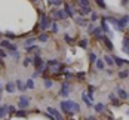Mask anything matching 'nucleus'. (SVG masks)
<instances>
[{
	"label": "nucleus",
	"mask_w": 129,
	"mask_h": 120,
	"mask_svg": "<svg viewBox=\"0 0 129 120\" xmlns=\"http://www.w3.org/2000/svg\"><path fill=\"white\" fill-rule=\"evenodd\" d=\"M95 65L98 70H104V59H96L95 61Z\"/></svg>",
	"instance_id": "c85d7f7f"
},
{
	"label": "nucleus",
	"mask_w": 129,
	"mask_h": 120,
	"mask_svg": "<svg viewBox=\"0 0 129 120\" xmlns=\"http://www.w3.org/2000/svg\"><path fill=\"white\" fill-rule=\"evenodd\" d=\"M0 101H2V93H0Z\"/></svg>",
	"instance_id": "052dcab7"
},
{
	"label": "nucleus",
	"mask_w": 129,
	"mask_h": 120,
	"mask_svg": "<svg viewBox=\"0 0 129 120\" xmlns=\"http://www.w3.org/2000/svg\"><path fill=\"white\" fill-rule=\"evenodd\" d=\"M43 85H45V88H46V89H51L52 86H53V80L45 77V80H43Z\"/></svg>",
	"instance_id": "aec40b11"
},
{
	"label": "nucleus",
	"mask_w": 129,
	"mask_h": 120,
	"mask_svg": "<svg viewBox=\"0 0 129 120\" xmlns=\"http://www.w3.org/2000/svg\"><path fill=\"white\" fill-rule=\"evenodd\" d=\"M122 51H123L125 53H128V55H129V46H122Z\"/></svg>",
	"instance_id": "3c124183"
},
{
	"label": "nucleus",
	"mask_w": 129,
	"mask_h": 120,
	"mask_svg": "<svg viewBox=\"0 0 129 120\" xmlns=\"http://www.w3.org/2000/svg\"><path fill=\"white\" fill-rule=\"evenodd\" d=\"M52 18L53 19H65L67 18V13H65L64 9H56L52 12Z\"/></svg>",
	"instance_id": "423d86ee"
},
{
	"label": "nucleus",
	"mask_w": 129,
	"mask_h": 120,
	"mask_svg": "<svg viewBox=\"0 0 129 120\" xmlns=\"http://www.w3.org/2000/svg\"><path fill=\"white\" fill-rule=\"evenodd\" d=\"M0 56H2V58H5V56H6V52H5L3 49H0Z\"/></svg>",
	"instance_id": "603ef678"
},
{
	"label": "nucleus",
	"mask_w": 129,
	"mask_h": 120,
	"mask_svg": "<svg viewBox=\"0 0 129 120\" xmlns=\"http://www.w3.org/2000/svg\"><path fill=\"white\" fill-rule=\"evenodd\" d=\"M34 2H39V0H34Z\"/></svg>",
	"instance_id": "680f3d73"
},
{
	"label": "nucleus",
	"mask_w": 129,
	"mask_h": 120,
	"mask_svg": "<svg viewBox=\"0 0 129 120\" xmlns=\"http://www.w3.org/2000/svg\"><path fill=\"white\" fill-rule=\"evenodd\" d=\"M71 120H74V119H71Z\"/></svg>",
	"instance_id": "0e129e2a"
},
{
	"label": "nucleus",
	"mask_w": 129,
	"mask_h": 120,
	"mask_svg": "<svg viewBox=\"0 0 129 120\" xmlns=\"http://www.w3.org/2000/svg\"><path fill=\"white\" fill-rule=\"evenodd\" d=\"M128 21H129L128 15H125V16H122V18H119V19H117V25H119V28H120V31H122V33L125 31V27L128 25Z\"/></svg>",
	"instance_id": "39448f33"
},
{
	"label": "nucleus",
	"mask_w": 129,
	"mask_h": 120,
	"mask_svg": "<svg viewBox=\"0 0 129 120\" xmlns=\"http://www.w3.org/2000/svg\"><path fill=\"white\" fill-rule=\"evenodd\" d=\"M86 120H96V119H95V116H88Z\"/></svg>",
	"instance_id": "864d4df0"
},
{
	"label": "nucleus",
	"mask_w": 129,
	"mask_h": 120,
	"mask_svg": "<svg viewBox=\"0 0 129 120\" xmlns=\"http://www.w3.org/2000/svg\"><path fill=\"white\" fill-rule=\"evenodd\" d=\"M107 120H114V119H113V117H111V116H110V117H108V119H107Z\"/></svg>",
	"instance_id": "4d7b16f0"
},
{
	"label": "nucleus",
	"mask_w": 129,
	"mask_h": 120,
	"mask_svg": "<svg viewBox=\"0 0 129 120\" xmlns=\"http://www.w3.org/2000/svg\"><path fill=\"white\" fill-rule=\"evenodd\" d=\"M128 2H129V0H122V6H126V5H128Z\"/></svg>",
	"instance_id": "5fc2aeb1"
},
{
	"label": "nucleus",
	"mask_w": 129,
	"mask_h": 120,
	"mask_svg": "<svg viewBox=\"0 0 129 120\" xmlns=\"http://www.w3.org/2000/svg\"><path fill=\"white\" fill-rule=\"evenodd\" d=\"M104 108H105V105H104V104H95V105H93V110H95V113H103Z\"/></svg>",
	"instance_id": "5701e85b"
},
{
	"label": "nucleus",
	"mask_w": 129,
	"mask_h": 120,
	"mask_svg": "<svg viewBox=\"0 0 129 120\" xmlns=\"http://www.w3.org/2000/svg\"><path fill=\"white\" fill-rule=\"evenodd\" d=\"M116 93H117V98L120 99V101H126L129 98V93L125 91V89H122L120 86H116Z\"/></svg>",
	"instance_id": "20e7f679"
},
{
	"label": "nucleus",
	"mask_w": 129,
	"mask_h": 120,
	"mask_svg": "<svg viewBox=\"0 0 129 120\" xmlns=\"http://www.w3.org/2000/svg\"><path fill=\"white\" fill-rule=\"evenodd\" d=\"M25 86L27 89H34V82H33V79H28L25 82Z\"/></svg>",
	"instance_id": "7c9ffc66"
},
{
	"label": "nucleus",
	"mask_w": 129,
	"mask_h": 120,
	"mask_svg": "<svg viewBox=\"0 0 129 120\" xmlns=\"http://www.w3.org/2000/svg\"><path fill=\"white\" fill-rule=\"evenodd\" d=\"M8 114V105H0V119H3Z\"/></svg>",
	"instance_id": "4be33fe9"
},
{
	"label": "nucleus",
	"mask_w": 129,
	"mask_h": 120,
	"mask_svg": "<svg viewBox=\"0 0 129 120\" xmlns=\"http://www.w3.org/2000/svg\"><path fill=\"white\" fill-rule=\"evenodd\" d=\"M89 13H90L89 6H85V8H80V9H79V15H80V16H86V15H89Z\"/></svg>",
	"instance_id": "a211bd4d"
},
{
	"label": "nucleus",
	"mask_w": 129,
	"mask_h": 120,
	"mask_svg": "<svg viewBox=\"0 0 129 120\" xmlns=\"http://www.w3.org/2000/svg\"><path fill=\"white\" fill-rule=\"evenodd\" d=\"M9 52H15V51H18V48H16V45H9Z\"/></svg>",
	"instance_id": "a18cd8bd"
},
{
	"label": "nucleus",
	"mask_w": 129,
	"mask_h": 120,
	"mask_svg": "<svg viewBox=\"0 0 129 120\" xmlns=\"http://www.w3.org/2000/svg\"><path fill=\"white\" fill-rule=\"evenodd\" d=\"M28 105H30V98L25 96V95H21L19 99H18V107L25 110V108H28Z\"/></svg>",
	"instance_id": "7ed1b4c3"
},
{
	"label": "nucleus",
	"mask_w": 129,
	"mask_h": 120,
	"mask_svg": "<svg viewBox=\"0 0 129 120\" xmlns=\"http://www.w3.org/2000/svg\"><path fill=\"white\" fill-rule=\"evenodd\" d=\"M64 11H65V13H67V16H70V18L74 16V11H73V8H71L68 3H64Z\"/></svg>",
	"instance_id": "ddd939ff"
},
{
	"label": "nucleus",
	"mask_w": 129,
	"mask_h": 120,
	"mask_svg": "<svg viewBox=\"0 0 129 120\" xmlns=\"http://www.w3.org/2000/svg\"><path fill=\"white\" fill-rule=\"evenodd\" d=\"M2 64H3V59H2V56H0V65H2Z\"/></svg>",
	"instance_id": "6e6d98bb"
},
{
	"label": "nucleus",
	"mask_w": 129,
	"mask_h": 120,
	"mask_svg": "<svg viewBox=\"0 0 129 120\" xmlns=\"http://www.w3.org/2000/svg\"><path fill=\"white\" fill-rule=\"evenodd\" d=\"M48 3H49V5H53V6H56V8H59L64 2H62V0H48Z\"/></svg>",
	"instance_id": "393cba45"
},
{
	"label": "nucleus",
	"mask_w": 129,
	"mask_h": 120,
	"mask_svg": "<svg viewBox=\"0 0 129 120\" xmlns=\"http://www.w3.org/2000/svg\"><path fill=\"white\" fill-rule=\"evenodd\" d=\"M0 93H2V85H0Z\"/></svg>",
	"instance_id": "bf43d9fd"
},
{
	"label": "nucleus",
	"mask_w": 129,
	"mask_h": 120,
	"mask_svg": "<svg viewBox=\"0 0 129 120\" xmlns=\"http://www.w3.org/2000/svg\"><path fill=\"white\" fill-rule=\"evenodd\" d=\"M30 62H31V59L27 56V58H24V61H22V65H24V67H28V65H30Z\"/></svg>",
	"instance_id": "37998d69"
},
{
	"label": "nucleus",
	"mask_w": 129,
	"mask_h": 120,
	"mask_svg": "<svg viewBox=\"0 0 129 120\" xmlns=\"http://www.w3.org/2000/svg\"><path fill=\"white\" fill-rule=\"evenodd\" d=\"M117 74H119V79H126L129 76V70H122V71H119Z\"/></svg>",
	"instance_id": "b1692460"
},
{
	"label": "nucleus",
	"mask_w": 129,
	"mask_h": 120,
	"mask_svg": "<svg viewBox=\"0 0 129 120\" xmlns=\"http://www.w3.org/2000/svg\"><path fill=\"white\" fill-rule=\"evenodd\" d=\"M8 113L12 116V114H15V113H16V108H15L13 105H8Z\"/></svg>",
	"instance_id": "4c0bfd02"
},
{
	"label": "nucleus",
	"mask_w": 129,
	"mask_h": 120,
	"mask_svg": "<svg viewBox=\"0 0 129 120\" xmlns=\"http://www.w3.org/2000/svg\"><path fill=\"white\" fill-rule=\"evenodd\" d=\"M34 40H36V39H27L25 42H24V46H28V45H31Z\"/></svg>",
	"instance_id": "8fccbe9b"
},
{
	"label": "nucleus",
	"mask_w": 129,
	"mask_h": 120,
	"mask_svg": "<svg viewBox=\"0 0 129 120\" xmlns=\"http://www.w3.org/2000/svg\"><path fill=\"white\" fill-rule=\"evenodd\" d=\"M122 46H129V36H125V37H123V43H122Z\"/></svg>",
	"instance_id": "c03bdc74"
},
{
	"label": "nucleus",
	"mask_w": 129,
	"mask_h": 120,
	"mask_svg": "<svg viewBox=\"0 0 129 120\" xmlns=\"http://www.w3.org/2000/svg\"><path fill=\"white\" fill-rule=\"evenodd\" d=\"M5 89H6V92H8V93H13V92H15V89H16V86H15V83H13V82H8V83H6V86H5Z\"/></svg>",
	"instance_id": "4468645a"
},
{
	"label": "nucleus",
	"mask_w": 129,
	"mask_h": 120,
	"mask_svg": "<svg viewBox=\"0 0 129 120\" xmlns=\"http://www.w3.org/2000/svg\"><path fill=\"white\" fill-rule=\"evenodd\" d=\"M101 30H103V33H107V36L111 39L113 37V33L110 31V28H108V24H107V19L105 18H101V27H100Z\"/></svg>",
	"instance_id": "0eeeda50"
},
{
	"label": "nucleus",
	"mask_w": 129,
	"mask_h": 120,
	"mask_svg": "<svg viewBox=\"0 0 129 120\" xmlns=\"http://www.w3.org/2000/svg\"><path fill=\"white\" fill-rule=\"evenodd\" d=\"M76 77H77L79 80L85 79V77H86V73H85V71H77V73H76Z\"/></svg>",
	"instance_id": "72a5a7b5"
},
{
	"label": "nucleus",
	"mask_w": 129,
	"mask_h": 120,
	"mask_svg": "<svg viewBox=\"0 0 129 120\" xmlns=\"http://www.w3.org/2000/svg\"><path fill=\"white\" fill-rule=\"evenodd\" d=\"M74 21H76V24L80 25V27H88V24H89V21H88V19H85L83 16H77Z\"/></svg>",
	"instance_id": "f8f14e48"
},
{
	"label": "nucleus",
	"mask_w": 129,
	"mask_h": 120,
	"mask_svg": "<svg viewBox=\"0 0 129 120\" xmlns=\"http://www.w3.org/2000/svg\"><path fill=\"white\" fill-rule=\"evenodd\" d=\"M39 25H40L42 30H46V28H49V27H51V18H49L46 13L40 12V22H39Z\"/></svg>",
	"instance_id": "f03ea898"
},
{
	"label": "nucleus",
	"mask_w": 129,
	"mask_h": 120,
	"mask_svg": "<svg viewBox=\"0 0 129 120\" xmlns=\"http://www.w3.org/2000/svg\"><path fill=\"white\" fill-rule=\"evenodd\" d=\"M64 42L65 43H68V45H73V43H74V39H73L70 34H65L64 36Z\"/></svg>",
	"instance_id": "cd10ccee"
},
{
	"label": "nucleus",
	"mask_w": 129,
	"mask_h": 120,
	"mask_svg": "<svg viewBox=\"0 0 129 120\" xmlns=\"http://www.w3.org/2000/svg\"><path fill=\"white\" fill-rule=\"evenodd\" d=\"M77 5L80 8H85V6H89V0H77Z\"/></svg>",
	"instance_id": "2f4dec72"
},
{
	"label": "nucleus",
	"mask_w": 129,
	"mask_h": 120,
	"mask_svg": "<svg viewBox=\"0 0 129 120\" xmlns=\"http://www.w3.org/2000/svg\"><path fill=\"white\" fill-rule=\"evenodd\" d=\"M51 30H52V33H58V24H56V22H52Z\"/></svg>",
	"instance_id": "58836bf2"
},
{
	"label": "nucleus",
	"mask_w": 129,
	"mask_h": 120,
	"mask_svg": "<svg viewBox=\"0 0 129 120\" xmlns=\"http://www.w3.org/2000/svg\"><path fill=\"white\" fill-rule=\"evenodd\" d=\"M82 99H83V102H85L88 107H92V101L88 98V93H86V91H83V92H82Z\"/></svg>",
	"instance_id": "f3484780"
},
{
	"label": "nucleus",
	"mask_w": 129,
	"mask_h": 120,
	"mask_svg": "<svg viewBox=\"0 0 129 120\" xmlns=\"http://www.w3.org/2000/svg\"><path fill=\"white\" fill-rule=\"evenodd\" d=\"M93 36H95V39L98 40V42H101L103 40V37H104V34H103V30L100 28V27H96L95 30H93V33H92Z\"/></svg>",
	"instance_id": "9b49d317"
},
{
	"label": "nucleus",
	"mask_w": 129,
	"mask_h": 120,
	"mask_svg": "<svg viewBox=\"0 0 129 120\" xmlns=\"http://www.w3.org/2000/svg\"><path fill=\"white\" fill-rule=\"evenodd\" d=\"M103 42H104V45L107 46V49H108V51H113V49H114V46H113V43H111V40H110V37L104 36V37H103Z\"/></svg>",
	"instance_id": "2eb2a0df"
},
{
	"label": "nucleus",
	"mask_w": 129,
	"mask_h": 120,
	"mask_svg": "<svg viewBox=\"0 0 129 120\" xmlns=\"http://www.w3.org/2000/svg\"><path fill=\"white\" fill-rule=\"evenodd\" d=\"M95 2H96V5H98L101 9H107V5L104 3V0H95Z\"/></svg>",
	"instance_id": "e433bc0d"
},
{
	"label": "nucleus",
	"mask_w": 129,
	"mask_h": 120,
	"mask_svg": "<svg viewBox=\"0 0 129 120\" xmlns=\"http://www.w3.org/2000/svg\"><path fill=\"white\" fill-rule=\"evenodd\" d=\"M15 85H16V89H18L19 92H24V91L27 89V86L24 85V82H22V80H16V82H15Z\"/></svg>",
	"instance_id": "dca6fc26"
},
{
	"label": "nucleus",
	"mask_w": 129,
	"mask_h": 120,
	"mask_svg": "<svg viewBox=\"0 0 129 120\" xmlns=\"http://www.w3.org/2000/svg\"><path fill=\"white\" fill-rule=\"evenodd\" d=\"M88 43H89V42H88V39L80 40V42H79V48H82V49H86V48H88Z\"/></svg>",
	"instance_id": "a878e982"
},
{
	"label": "nucleus",
	"mask_w": 129,
	"mask_h": 120,
	"mask_svg": "<svg viewBox=\"0 0 129 120\" xmlns=\"http://www.w3.org/2000/svg\"><path fill=\"white\" fill-rule=\"evenodd\" d=\"M48 113H49V114H52V116H53V117H55L56 120H64L62 114H61L58 110H55L53 107H48Z\"/></svg>",
	"instance_id": "1a4fd4ad"
},
{
	"label": "nucleus",
	"mask_w": 129,
	"mask_h": 120,
	"mask_svg": "<svg viewBox=\"0 0 129 120\" xmlns=\"http://www.w3.org/2000/svg\"><path fill=\"white\" fill-rule=\"evenodd\" d=\"M96 59H98V58H96V55H95L93 52H90L89 53V61H90V62H95Z\"/></svg>",
	"instance_id": "79ce46f5"
},
{
	"label": "nucleus",
	"mask_w": 129,
	"mask_h": 120,
	"mask_svg": "<svg viewBox=\"0 0 129 120\" xmlns=\"http://www.w3.org/2000/svg\"><path fill=\"white\" fill-rule=\"evenodd\" d=\"M113 61H114V64H116V65L119 67V68L125 65V59H123V58H119V56H113Z\"/></svg>",
	"instance_id": "6ab92c4d"
},
{
	"label": "nucleus",
	"mask_w": 129,
	"mask_h": 120,
	"mask_svg": "<svg viewBox=\"0 0 129 120\" xmlns=\"http://www.w3.org/2000/svg\"><path fill=\"white\" fill-rule=\"evenodd\" d=\"M0 37H2V33H0Z\"/></svg>",
	"instance_id": "e2e57ef3"
},
{
	"label": "nucleus",
	"mask_w": 129,
	"mask_h": 120,
	"mask_svg": "<svg viewBox=\"0 0 129 120\" xmlns=\"http://www.w3.org/2000/svg\"><path fill=\"white\" fill-rule=\"evenodd\" d=\"M108 99L111 101L113 107H120V104H122V101H120V99L117 98V96L114 95V93H110V95H108Z\"/></svg>",
	"instance_id": "9d476101"
},
{
	"label": "nucleus",
	"mask_w": 129,
	"mask_h": 120,
	"mask_svg": "<svg viewBox=\"0 0 129 120\" xmlns=\"http://www.w3.org/2000/svg\"><path fill=\"white\" fill-rule=\"evenodd\" d=\"M18 117H27V111L24 108H21V110H16V113H15Z\"/></svg>",
	"instance_id": "bb28decb"
},
{
	"label": "nucleus",
	"mask_w": 129,
	"mask_h": 120,
	"mask_svg": "<svg viewBox=\"0 0 129 120\" xmlns=\"http://www.w3.org/2000/svg\"><path fill=\"white\" fill-rule=\"evenodd\" d=\"M93 92H95V86H93V85H89V88H88V93H92V95H93Z\"/></svg>",
	"instance_id": "de8ad7c7"
},
{
	"label": "nucleus",
	"mask_w": 129,
	"mask_h": 120,
	"mask_svg": "<svg viewBox=\"0 0 129 120\" xmlns=\"http://www.w3.org/2000/svg\"><path fill=\"white\" fill-rule=\"evenodd\" d=\"M104 64H107V65H113V64H114V61H113V56H110V55H105V56H104Z\"/></svg>",
	"instance_id": "412c9836"
},
{
	"label": "nucleus",
	"mask_w": 129,
	"mask_h": 120,
	"mask_svg": "<svg viewBox=\"0 0 129 120\" xmlns=\"http://www.w3.org/2000/svg\"><path fill=\"white\" fill-rule=\"evenodd\" d=\"M126 114H128V116H129V110H126Z\"/></svg>",
	"instance_id": "13d9d810"
},
{
	"label": "nucleus",
	"mask_w": 129,
	"mask_h": 120,
	"mask_svg": "<svg viewBox=\"0 0 129 120\" xmlns=\"http://www.w3.org/2000/svg\"><path fill=\"white\" fill-rule=\"evenodd\" d=\"M59 95H61L62 98H67V96L70 95V85H68V82H64V83L61 85V91H59Z\"/></svg>",
	"instance_id": "6e6552de"
},
{
	"label": "nucleus",
	"mask_w": 129,
	"mask_h": 120,
	"mask_svg": "<svg viewBox=\"0 0 129 120\" xmlns=\"http://www.w3.org/2000/svg\"><path fill=\"white\" fill-rule=\"evenodd\" d=\"M37 39H39V42H43V43H45V42H48V39H49V36H48L46 33H42V34H40V36L37 37Z\"/></svg>",
	"instance_id": "c756f323"
},
{
	"label": "nucleus",
	"mask_w": 129,
	"mask_h": 120,
	"mask_svg": "<svg viewBox=\"0 0 129 120\" xmlns=\"http://www.w3.org/2000/svg\"><path fill=\"white\" fill-rule=\"evenodd\" d=\"M39 76H40V71L39 70H36V71L31 74V79H36V77H39Z\"/></svg>",
	"instance_id": "09e8293b"
},
{
	"label": "nucleus",
	"mask_w": 129,
	"mask_h": 120,
	"mask_svg": "<svg viewBox=\"0 0 129 120\" xmlns=\"http://www.w3.org/2000/svg\"><path fill=\"white\" fill-rule=\"evenodd\" d=\"M128 16H129V15H128ZM128 22H129V21H128Z\"/></svg>",
	"instance_id": "69168bd1"
},
{
	"label": "nucleus",
	"mask_w": 129,
	"mask_h": 120,
	"mask_svg": "<svg viewBox=\"0 0 129 120\" xmlns=\"http://www.w3.org/2000/svg\"><path fill=\"white\" fill-rule=\"evenodd\" d=\"M96 19H100V15L96 12H90V22H95Z\"/></svg>",
	"instance_id": "473e14b6"
},
{
	"label": "nucleus",
	"mask_w": 129,
	"mask_h": 120,
	"mask_svg": "<svg viewBox=\"0 0 129 120\" xmlns=\"http://www.w3.org/2000/svg\"><path fill=\"white\" fill-rule=\"evenodd\" d=\"M9 40H0V48H9Z\"/></svg>",
	"instance_id": "c9c22d12"
},
{
	"label": "nucleus",
	"mask_w": 129,
	"mask_h": 120,
	"mask_svg": "<svg viewBox=\"0 0 129 120\" xmlns=\"http://www.w3.org/2000/svg\"><path fill=\"white\" fill-rule=\"evenodd\" d=\"M93 30H95V25H93L92 22H89V24H88V33L92 34V33H93Z\"/></svg>",
	"instance_id": "a19ab883"
},
{
	"label": "nucleus",
	"mask_w": 129,
	"mask_h": 120,
	"mask_svg": "<svg viewBox=\"0 0 129 120\" xmlns=\"http://www.w3.org/2000/svg\"><path fill=\"white\" fill-rule=\"evenodd\" d=\"M11 56H12L13 59H18V58H19V53H18V51H15V52H11Z\"/></svg>",
	"instance_id": "49530a36"
},
{
	"label": "nucleus",
	"mask_w": 129,
	"mask_h": 120,
	"mask_svg": "<svg viewBox=\"0 0 129 120\" xmlns=\"http://www.w3.org/2000/svg\"><path fill=\"white\" fill-rule=\"evenodd\" d=\"M6 37H8L9 40H15L16 39V34H13V33H11V31H8V33H6Z\"/></svg>",
	"instance_id": "ea45409f"
},
{
	"label": "nucleus",
	"mask_w": 129,
	"mask_h": 120,
	"mask_svg": "<svg viewBox=\"0 0 129 120\" xmlns=\"http://www.w3.org/2000/svg\"><path fill=\"white\" fill-rule=\"evenodd\" d=\"M65 105H67V111H68V116H73V114H77V113H80V105H79L76 101L67 99V101H65Z\"/></svg>",
	"instance_id": "f257e3e1"
},
{
	"label": "nucleus",
	"mask_w": 129,
	"mask_h": 120,
	"mask_svg": "<svg viewBox=\"0 0 129 120\" xmlns=\"http://www.w3.org/2000/svg\"><path fill=\"white\" fill-rule=\"evenodd\" d=\"M105 19H107V22H111L113 25H116V24H117V18H113V16H107Z\"/></svg>",
	"instance_id": "f704fd0d"
}]
</instances>
